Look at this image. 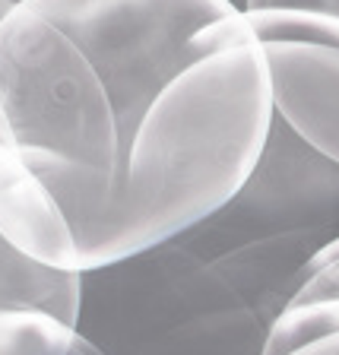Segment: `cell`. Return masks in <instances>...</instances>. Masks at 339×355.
Instances as JSON below:
<instances>
[{
	"instance_id": "cell-1",
	"label": "cell",
	"mask_w": 339,
	"mask_h": 355,
	"mask_svg": "<svg viewBox=\"0 0 339 355\" xmlns=\"http://www.w3.org/2000/svg\"><path fill=\"white\" fill-rule=\"evenodd\" d=\"M318 235H254L216 213L146 251L82 270L76 333L105 355H263Z\"/></svg>"
},
{
	"instance_id": "cell-2",
	"label": "cell",
	"mask_w": 339,
	"mask_h": 355,
	"mask_svg": "<svg viewBox=\"0 0 339 355\" xmlns=\"http://www.w3.org/2000/svg\"><path fill=\"white\" fill-rule=\"evenodd\" d=\"M273 124L263 44H238L187 67L159 92L127 146L114 197L70 216L76 270L114 263L232 203Z\"/></svg>"
},
{
	"instance_id": "cell-3",
	"label": "cell",
	"mask_w": 339,
	"mask_h": 355,
	"mask_svg": "<svg viewBox=\"0 0 339 355\" xmlns=\"http://www.w3.org/2000/svg\"><path fill=\"white\" fill-rule=\"evenodd\" d=\"M0 102L16 149L54 153L108 178L118 193L127 133L108 83L86 48L26 0L0 19Z\"/></svg>"
},
{
	"instance_id": "cell-4",
	"label": "cell",
	"mask_w": 339,
	"mask_h": 355,
	"mask_svg": "<svg viewBox=\"0 0 339 355\" xmlns=\"http://www.w3.org/2000/svg\"><path fill=\"white\" fill-rule=\"evenodd\" d=\"M76 38L105 76L130 137L175 76L193 67V38L238 13L232 0H26Z\"/></svg>"
},
{
	"instance_id": "cell-5",
	"label": "cell",
	"mask_w": 339,
	"mask_h": 355,
	"mask_svg": "<svg viewBox=\"0 0 339 355\" xmlns=\"http://www.w3.org/2000/svg\"><path fill=\"white\" fill-rule=\"evenodd\" d=\"M222 213L254 235L339 238V162L318 153L273 111L270 137L244 187Z\"/></svg>"
},
{
	"instance_id": "cell-6",
	"label": "cell",
	"mask_w": 339,
	"mask_h": 355,
	"mask_svg": "<svg viewBox=\"0 0 339 355\" xmlns=\"http://www.w3.org/2000/svg\"><path fill=\"white\" fill-rule=\"evenodd\" d=\"M263 54L273 111L318 153L339 162V48L270 42Z\"/></svg>"
},
{
	"instance_id": "cell-7",
	"label": "cell",
	"mask_w": 339,
	"mask_h": 355,
	"mask_svg": "<svg viewBox=\"0 0 339 355\" xmlns=\"http://www.w3.org/2000/svg\"><path fill=\"white\" fill-rule=\"evenodd\" d=\"M0 235L26 257L76 270V232L54 191L16 146L0 143Z\"/></svg>"
},
{
	"instance_id": "cell-8",
	"label": "cell",
	"mask_w": 339,
	"mask_h": 355,
	"mask_svg": "<svg viewBox=\"0 0 339 355\" xmlns=\"http://www.w3.org/2000/svg\"><path fill=\"white\" fill-rule=\"evenodd\" d=\"M304 42L339 48V16L320 10H238L193 38L197 58H209L238 44Z\"/></svg>"
},
{
	"instance_id": "cell-9",
	"label": "cell",
	"mask_w": 339,
	"mask_h": 355,
	"mask_svg": "<svg viewBox=\"0 0 339 355\" xmlns=\"http://www.w3.org/2000/svg\"><path fill=\"white\" fill-rule=\"evenodd\" d=\"M82 295V270L48 266L26 257L0 235V308L48 311L76 327Z\"/></svg>"
},
{
	"instance_id": "cell-10",
	"label": "cell",
	"mask_w": 339,
	"mask_h": 355,
	"mask_svg": "<svg viewBox=\"0 0 339 355\" xmlns=\"http://www.w3.org/2000/svg\"><path fill=\"white\" fill-rule=\"evenodd\" d=\"M76 327L35 308H0V355H70Z\"/></svg>"
},
{
	"instance_id": "cell-11",
	"label": "cell",
	"mask_w": 339,
	"mask_h": 355,
	"mask_svg": "<svg viewBox=\"0 0 339 355\" xmlns=\"http://www.w3.org/2000/svg\"><path fill=\"white\" fill-rule=\"evenodd\" d=\"M339 333V298H318V302H288L286 311L273 324L263 355H288L324 336Z\"/></svg>"
},
{
	"instance_id": "cell-12",
	"label": "cell",
	"mask_w": 339,
	"mask_h": 355,
	"mask_svg": "<svg viewBox=\"0 0 339 355\" xmlns=\"http://www.w3.org/2000/svg\"><path fill=\"white\" fill-rule=\"evenodd\" d=\"M318 298H339V238H333L311 257V263L304 266V282L292 302H318Z\"/></svg>"
},
{
	"instance_id": "cell-13",
	"label": "cell",
	"mask_w": 339,
	"mask_h": 355,
	"mask_svg": "<svg viewBox=\"0 0 339 355\" xmlns=\"http://www.w3.org/2000/svg\"><path fill=\"white\" fill-rule=\"evenodd\" d=\"M244 10H320L339 16V0H247Z\"/></svg>"
},
{
	"instance_id": "cell-14",
	"label": "cell",
	"mask_w": 339,
	"mask_h": 355,
	"mask_svg": "<svg viewBox=\"0 0 339 355\" xmlns=\"http://www.w3.org/2000/svg\"><path fill=\"white\" fill-rule=\"evenodd\" d=\"M288 355H339V333H336V336L314 340V343H308V346L295 349V352H288Z\"/></svg>"
},
{
	"instance_id": "cell-15",
	"label": "cell",
	"mask_w": 339,
	"mask_h": 355,
	"mask_svg": "<svg viewBox=\"0 0 339 355\" xmlns=\"http://www.w3.org/2000/svg\"><path fill=\"white\" fill-rule=\"evenodd\" d=\"M70 355H105V352L92 340H86L82 333H76V336H73V346H70Z\"/></svg>"
},
{
	"instance_id": "cell-16",
	"label": "cell",
	"mask_w": 339,
	"mask_h": 355,
	"mask_svg": "<svg viewBox=\"0 0 339 355\" xmlns=\"http://www.w3.org/2000/svg\"><path fill=\"white\" fill-rule=\"evenodd\" d=\"M0 143H7V146H16L13 130H10V118H7V111H3V102H0Z\"/></svg>"
},
{
	"instance_id": "cell-17",
	"label": "cell",
	"mask_w": 339,
	"mask_h": 355,
	"mask_svg": "<svg viewBox=\"0 0 339 355\" xmlns=\"http://www.w3.org/2000/svg\"><path fill=\"white\" fill-rule=\"evenodd\" d=\"M232 3H235L238 10H244V7H247V0H232Z\"/></svg>"
},
{
	"instance_id": "cell-18",
	"label": "cell",
	"mask_w": 339,
	"mask_h": 355,
	"mask_svg": "<svg viewBox=\"0 0 339 355\" xmlns=\"http://www.w3.org/2000/svg\"><path fill=\"white\" fill-rule=\"evenodd\" d=\"M13 3H22V0H13Z\"/></svg>"
}]
</instances>
